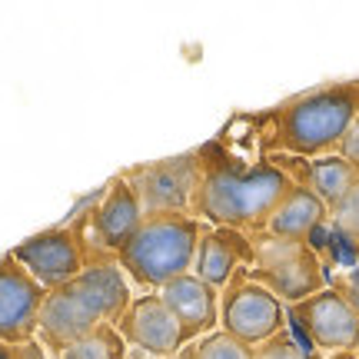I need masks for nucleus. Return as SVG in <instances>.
Here are the masks:
<instances>
[{
    "mask_svg": "<svg viewBox=\"0 0 359 359\" xmlns=\"http://www.w3.org/2000/svg\"><path fill=\"white\" fill-rule=\"evenodd\" d=\"M20 266H27V273L40 283V286H50V290H60L67 283L80 276V250L77 240L67 230H47L30 236L27 243H20L11 253Z\"/></svg>",
    "mask_w": 359,
    "mask_h": 359,
    "instance_id": "obj_8",
    "label": "nucleus"
},
{
    "mask_svg": "<svg viewBox=\"0 0 359 359\" xmlns=\"http://www.w3.org/2000/svg\"><path fill=\"white\" fill-rule=\"evenodd\" d=\"M223 326L226 333L243 343H266L280 333L283 306L280 299L259 283H240L223 303Z\"/></svg>",
    "mask_w": 359,
    "mask_h": 359,
    "instance_id": "obj_7",
    "label": "nucleus"
},
{
    "mask_svg": "<svg viewBox=\"0 0 359 359\" xmlns=\"http://www.w3.org/2000/svg\"><path fill=\"white\" fill-rule=\"evenodd\" d=\"M326 206L313 190H290L283 203L269 213V233L276 240H303L313 226H320Z\"/></svg>",
    "mask_w": 359,
    "mask_h": 359,
    "instance_id": "obj_14",
    "label": "nucleus"
},
{
    "mask_svg": "<svg viewBox=\"0 0 359 359\" xmlns=\"http://www.w3.org/2000/svg\"><path fill=\"white\" fill-rule=\"evenodd\" d=\"M299 320L323 349H353L359 346V313L339 293L320 290L299 306Z\"/></svg>",
    "mask_w": 359,
    "mask_h": 359,
    "instance_id": "obj_10",
    "label": "nucleus"
},
{
    "mask_svg": "<svg viewBox=\"0 0 359 359\" xmlns=\"http://www.w3.org/2000/svg\"><path fill=\"white\" fill-rule=\"evenodd\" d=\"M200 230L190 217H150L143 219L137 236L120 250V263L130 276L143 286H167V283L187 276L193 257H196Z\"/></svg>",
    "mask_w": 359,
    "mask_h": 359,
    "instance_id": "obj_2",
    "label": "nucleus"
},
{
    "mask_svg": "<svg viewBox=\"0 0 359 359\" xmlns=\"http://www.w3.org/2000/svg\"><path fill=\"white\" fill-rule=\"evenodd\" d=\"M339 150H343V160H346V163L359 167V120L349 127V133L343 137V143H339Z\"/></svg>",
    "mask_w": 359,
    "mask_h": 359,
    "instance_id": "obj_21",
    "label": "nucleus"
},
{
    "mask_svg": "<svg viewBox=\"0 0 359 359\" xmlns=\"http://www.w3.org/2000/svg\"><path fill=\"white\" fill-rule=\"evenodd\" d=\"M137 200L147 213L154 217H170V213H180L183 206L190 203L193 193V163L183 156V160H163V163H154V167H143L133 173V180H127Z\"/></svg>",
    "mask_w": 359,
    "mask_h": 359,
    "instance_id": "obj_9",
    "label": "nucleus"
},
{
    "mask_svg": "<svg viewBox=\"0 0 359 359\" xmlns=\"http://www.w3.org/2000/svg\"><path fill=\"white\" fill-rule=\"evenodd\" d=\"M64 359H123V336L114 326H97L93 333L64 349Z\"/></svg>",
    "mask_w": 359,
    "mask_h": 359,
    "instance_id": "obj_17",
    "label": "nucleus"
},
{
    "mask_svg": "<svg viewBox=\"0 0 359 359\" xmlns=\"http://www.w3.org/2000/svg\"><path fill=\"white\" fill-rule=\"evenodd\" d=\"M127 280L110 263L80 269V276L43 296L37 326L53 349L74 346L77 339L93 333L103 320H116L127 313Z\"/></svg>",
    "mask_w": 359,
    "mask_h": 359,
    "instance_id": "obj_1",
    "label": "nucleus"
},
{
    "mask_svg": "<svg viewBox=\"0 0 359 359\" xmlns=\"http://www.w3.org/2000/svg\"><path fill=\"white\" fill-rule=\"evenodd\" d=\"M160 299H163V306L173 313V320L180 323L183 339L206 333V330L217 323V293H213V286H206L200 276H190V273H187V276L167 283Z\"/></svg>",
    "mask_w": 359,
    "mask_h": 359,
    "instance_id": "obj_12",
    "label": "nucleus"
},
{
    "mask_svg": "<svg viewBox=\"0 0 359 359\" xmlns=\"http://www.w3.org/2000/svg\"><path fill=\"white\" fill-rule=\"evenodd\" d=\"M0 359H17V353H13L11 346H4V343H0Z\"/></svg>",
    "mask_w": 359,
    "mask_h": 359,
    "instance_id": "obj_22",
    "label": "nucleus"
},
{
    "mask_svg": "<svg viewBox=\"0 0 359 359\" xmlns=\"http://www.w3.org/2000/svg\"><path fill=\"white\" fill-rule=\"evenodd\" d=\"M93 226L110 250H123L137 236V230L143 226V206L127 180H114L103 206L93 213Z\"/></svg>",
    "mask_w": 359,
    "mask_h": 359,
    "instance_id": "obj_13",
    "label": "nucleus"
},
{
    "mask_svg": "<svg viewBox=\"0 0 359 359\" xmlns=\"http://www.w3.org/2000/svg\"><path fill=\"white\" fill-rule=\"evenodd\" d=\"M293 190L286 173L273 167H259L253 173H230L217 170L200 183L196 190V210L206 219H213L219 226H240L253 219L269 217L283 196Z\"/></svg>",
    "mask_w": 359,
    "mask_h": 359,
    "instance_id": "obj_3",
    "label": "nucleus"
},
{
    "mask_svg": "<svg viewBox=\"0 0 359 359\" xmlns=\"http://www.w3.org/2000/svg\"><path fill=\"white\" fill-rule=\"evenodd\" d=\"M309 183H313V193L323 200V206H339V200L359 183V173L343 156H330V160L313 163Z\"/></svg>",
    "mask_w": 359,
    "mask_h": 359,
    "instance_id": "obj_15",
    "label": "nucleus"
},
{
    "mask_svg": "<svg viewBox=\"0 0 359 359\" xmlns=\"http://www.w3.org/2000/svg\"><path fill=\"white\" fill-rule=\"evenodd\" d=\"M253 359H309V356L296 346L293 339H286V336H273V339L263 343V349L253 353Z\"/></svg>",
    "mask_w": 359,
    "mask_h": 359,
    "instance_id": "obj_20",
    "label": "nucleus"
},
{
    "mask_svg": "<svg viewBox=\"0 0 359 359\" xmlns=\"http://www.w3.org/2000/svg\"><path fill=\"white\" fill-rule=\"evenodd\" d=\"M333 213L339 230L349 233V236H359V183L339 200V206H333Z\"/></svg>",
    "mask_w": 359,
    "mask_h": 359,
    "instance_id": "obj_19",
    "label": "nucleus"
},
{
    "mask_svg": "<svg viewBox=\"0 0 359 359\" xmlns=\"http://www.w3.org/2000/svg\"><path fill=\"white\" fill-rule=\"evenodd\" d=\"M236 240L230 236H206L203 243H200V259H196V269H200V280L206 286H223V283L230 280L233 273V263H236V250H233Z\"/></svg>",
    "mask_w": 359,
    "mask_h": 359,
    "instance_id": "obj_16",
    "label": "nucleus"
},
{
    "mask_svg": "<svg viewBox=\"0 0 359 359\" xmlns=\"http://www.w3.org/2000/svg\"><path fill=\"white\" fill-rule=\"evenodd\" d=\"M356 123V100L346 90H320L296 100L280 123V140L296 154H320L343 143Z\"/></svg>",
    "mask_w": 359,
    "mask_h": 359,
    "instance_id": "obj_4",
    "label": "nucleus"
},
{
    "mask_svg": "<svg viewBox=\"0 0 359 359\" xmlns=\"http://www.w3.org/2000/svg\"><path fill=\"white\" fill-rule=\"evenodd\" d=\"M257 276L269 283L266 290L276 299H303L316 296L323 286L320 263L313 257V250L303 246V240H273L259 250V269Z\"/></svg>",
    "mask_w": 359,
    "mask_h": 359,
    "instance_id": "obj_5",
    "label": "nucleus"
},
{
    "mask_svg": "<svg viewBox=\"0 0 359 359\" xmlns=\"http://www.w3.org/2000/svg\"><path fill=\"white\" fill-rule=\"evenodd\" d=\"M43 306L40 286L13 257L0 259V343H24L34 336Z\"/></svg>",
    "mask_w": 359,
    "mask_h": 359,
    "instance_id": "obj_6",
    "label": "nucleus"
},
{
    "mask_svg": "<svg viewBox=\"0 0 359 359\" xmlns=\"http://www.w3.org/2000/svg\"><path fill=\"white\" fill-rule=\"evenodd\" d=\"M196 359H253V349H250V343H243V339H236V336L223 330V333L206 336L196 346Z\"/></svg>",
    "mask_w": 359,
    "mask_h": 359,
    "instance_id": "obj_18",
    "label": "nucleus"
},
{
    "mask_svg": "<svg viewBox=\"0 0 359 359\" xmlns=\"http://www.w3.org/2000/svg\"><path fill=\"white\" fill-rule=\"evenodd\" d=\"M123 339L137 343L140 349L154 353V356H173L180 343H187L180 333V323L173 320V313L163 306L160 296H140L133 299L130 309L123 313Z\"/></svg>",
    "mask_w": 359,
    "mask_h": 359,
    "instance_id": "obj_11",
    "label": "nucleus"
}]
</instances>
